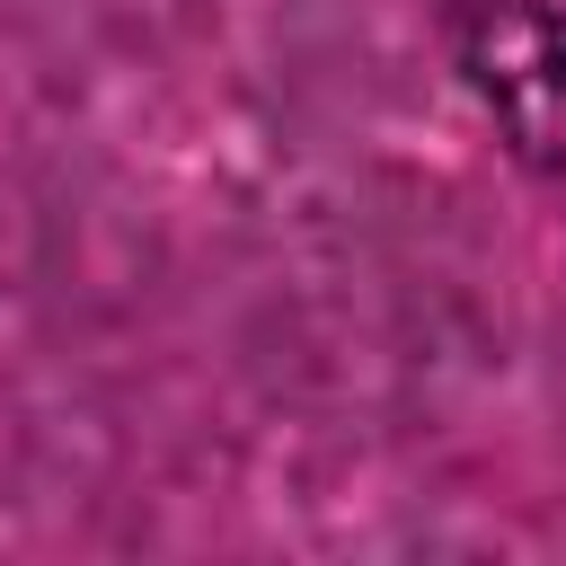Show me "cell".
<instances>
[{"mask_svg": "<svg viewBox=\"0 0 566 566\" xmlns=\"http://www.w3.org/2000/svg\"><path fill=\"white\" fill-rule=\"evenodd\" d=\"M442 44L478 88L513 168L566 195V9L557 0H442Z\"/></svg>", "mask_w": 566, "mask_h": 566, "instance_id": "1", "label": "cell"}]
</instances>
